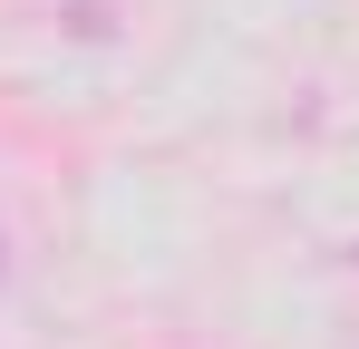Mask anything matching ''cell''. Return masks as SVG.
Instances as JSON below:
<instances>
[]
</instances>
